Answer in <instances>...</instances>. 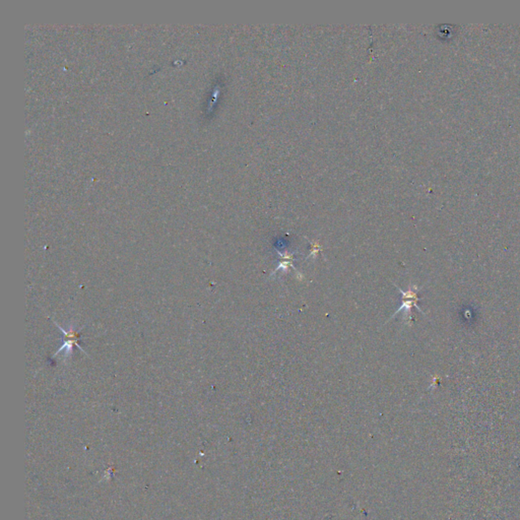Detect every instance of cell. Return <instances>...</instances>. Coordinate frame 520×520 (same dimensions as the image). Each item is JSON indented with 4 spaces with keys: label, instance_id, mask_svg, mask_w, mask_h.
<instances>
[{
    "label": "cell",
    "instance_id": "cell-1",
    "mask_svg": "<svg viewBox=\"0 0 520 520\" xmlns=\"http://www.w3.org/2000/svg\"><path fill=\"white\" fill-rule=\"evenodd\" d=\"M53 322L55 323V325L61 330V332L63 333V342H62V345L61 348L59 350L56 351V353L52 356V359L56 358L61 352L64 353V356H63V359H67V357H70L71 356V353H72V350L74 346H77V348H79L82 352H84V354L88 355L86 353V351L82 348L81 345V335H80V331L77 330V328L74 327L73 325L69 326V328H63L61 327L56 321H53Z\"/></svg>",
    "mask_w": 520,
    "mask_h": 520
},
{
    "label": "cell",
    "instance_id": "cell-2",
    "mask_svg": "<svg viewBox=\"0 0 520 520\" xmlns=\"http://www.w3.org/2000/svg\"><path fill=\"white\" fill-rule=\"evenodd\" d=\"M399 291L402 293V296H403V303H402V306L400 307V309L396 311L393 316L391 318H393L394 316L398 315L400 312L402 311H405V318L408 319L409 321H412V309L413 307H416L417 310H419L422 313H424L422 311V309H420L417 305V302H418V297H417V293L419 291V289L416 287V286H411L410 289L405 292L403 291L401 288H399Z\"/></svg>",
    "mask_w": 520,
    "mask_h": 520
}]
</instances>
